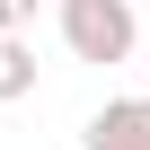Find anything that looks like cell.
Returning <instances> with one entry per match:
<instances>
[{
  "instance_id": "6da1fadb",
  "label": "cell",
  "mask_w": 150,
  "mask_h": 150,
  "mask_svg": "<svg viewBox=\"0 0 150 150\" xmlns=\"http://www.w3.org/2000/svg\"><path fill=\"white\" fill-rule=\"evenodd\" d=\"M62 44L80 62H124L141 44V18H132V0H62Z\"/></svg>"
},
{
  "instance_id": "7a4b0ae2",
  "label": "cell",
  "mask_w": 150,
  "mask_h": 150,
  "mask_svg": "<svg viewBox=\"0 0 150 150\" xmlns=\"http://www.w3.org/2000/svg\"><path fill=\"white\" fill-rule=\"evenodd\" d=\"M88 150H150V97H106L88 115Z\"/></svg>"
},
{
  "instance_id": "3957f363",
  "label": "cell",
  "mask_w": 150,
  "mask_h": 150,
  "mask_svg": "<svg viewBox=\"0 0 150 150\" xmlns=\"http://www.w3.org/2000/svg\"><path fill=\"white\" fill-rule=\"evenodd\" d=\"M35 97V44L27 35H0V106Z\"/></svg>"
},
{
  "instance_id": "277c9868",
  "label": "cell",
  "mask_w": 150,
  "mask_h": 150,
  "mask_svg": "<svg viewBox=\"0 0 150 150\" xmlns=\"http://www.w3.org/2000/svg\"><path fill=\"white\" fill-rule=\"evenodd\" d=\"M35 27V0H0V35H27Z\"/></svg>"
}]
</instances>
